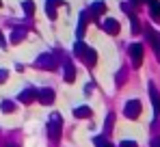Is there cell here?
<instances>
[{
  "label": "cell",
  "mask_w": 160,
  "mask_h": 147,
  "mask_svg": "<svg viewBox=\"0 0 160 147\" xmlns=\"http://www.w3.org/2000/svg\"><path fill=\"white\" fill-rule=\"evenodd\" d=\"M121 80H126V72H119V74H117V82H121Z\"/></svg>",
  "instance_id": "25"
},
{
  "label": "cell",
  "mask_w": 160,
  "mask_h": 147,
  "mask_svg": "<svg viewBox=\"0 0 160 147\" xmlns=\"http://www.w3.org/2000/svg\"><path fill=\"white\" fill-rule=\"evenodd\" d=\"M7 78H9V72H7V69H0V84H2Z\"/></svg>",
  "instance_id": "23"
},
{
  "label": "cell",
  "mask_w": 160,
  "mask_h": 147,
  "mask_svg": "<svg viewBox=\"0 0 160 147\" xmlns=\"http://www.w3.org/2000/svg\"><path fill=\"white\" fill-rule=\"evenodd\" d=\"M9 147H18V145H9Z\"/></svg>",
  "instance_id": "28"
},
{
  "label": "cell",
  "mask_w": 160,
  "mask_h": 147,
  "mask_svg": "<svg viewBox=\"0 0 160 147\" xmlns=\"http://www.w3.org/2000/svg\"><path fill=\"white\" fill-rule=\"evenodd\" d=\"M152 147H160V136H156V139L152 141Z\"/></svg>",
  "instance_id": "26"
},
{
  "label": "cell",
  "mask_w": 160,
  "mask_h": 147,
  "mask_svg": "<svg viewBox=\"0 0 160 147\" xmlns=\"http://www.w3.org/2000/svg\"><path fill=\"white\" fill-rule=\"evenodd\" d=\"M61 132H63V119L58 113H52L50 115V121H48V136L52 139L54 143L61 141Z\"/></svg>",
  "instance_id": "1"
},
{
  "label": "cell",
  "mask_w": 160,
  "mask_h": 147,
  "mask_svg": "<svg viewBox=\"0 0 160 147\" xmlns=\"http://www.w3.org/2000/svg\"><path fill=\"white\" fill-rule=\"evenodd\" d=\"M0 4H2V2H0Z\"/></svg>",
  "instance_id": "29"
},
{
  "label": "cell",
  "mask_w": 160,
  "mask_h": 147,
  "mask_svg": "<svg viewBox=\"0 0 160 147\" xmlns=\"http://www.w3.org/2000/svg\"><path fill=\"white\" fill-rule=\"evenodd\" d=\"M37 99L43 104V106H50V104H54V89H39L37 91Z\"/></svg>",
  "instance_id": "5"
},
{
  "label": "cell",
  "mask_w": 160,
  "mask_h": 147,
  "mask_svg": "<svg viewBox=\"0 0 160 147\" xmlns=\"http://www.w3.org/2000/svg\"><path fill=\"white\" fill-rule=\"evenodd\" d=\"M80 58H82L89 67H93V65L98 63V54H95V50H93V48H87V50H84V54H82Z\"/></svg>",
  "instance_id": "10"
},
{
  "label": "cell",
  "mask_w": 160,
  "mask_h": 147,
  "mask_svg": "<svg viewBox=\"0 0 160 147\" xmlns=\"http://www.w3.org/2000/svg\"><path fill=\"white\" fill-rule=\"evenodd\" d=\"M102 28L106 30L108 35H117V33H119V22L112 20V18H106V20L102 22Z\"/></svg>",
  "instance_id": "9"
},
{
  "label": "cell",
  "mask_w": 160,
  "mask_h": 147,
  "mask_svg": "<svg viewBox=\"0 0 160 147\" xmlns=\"http://www.w3.org/2000/svg\"><path fill=\"white\" fill-rule=\"evenodd\" d=\"M63 4H65V0H48L46 2V13L50 18H54L56 15V7H63Z\"/></svg>",
  "instance_id": "12"
},
{
  "label": "cell",
  "mask_w": 160,
  "mask_h": 147,
  "mask_svg": "<svg viewBox=\"0 0 160 147\" xmlns=\"http://www.w3.org/2000/svg\"><path fill=\"white\" fill-rule=\"evenodd\" d=\"M119 147H138V145H136L134 141H121V145H119Z\"/></svg>",
  "instance_id": "24"
},
{
  "label": "cell",
  "mask_w": 160,
  "mask_h": 147,
  "mask_svg": "<svg viewBox=\"0 0 160 147\" xmlns=\"http://www.w3.org/2000/svg\"><path fill=\"white\" fill-rule=\"evenodd\" d=\"M22 9H24V13L30 18V15L35 13V2H32V0H24V2H22Z\"/></svg>",
  "instance_id": "17"
},
{
  "label": "cell",
  "mask_w": 160,
  "mask_h": 147,
  "mask_svg": "<svg viewBox=\"0 0 160 147\" xmlns=\"http://www.w3.org/2000/svg\"><path fill=\"white\" fill-rule=\"evenodd\" d=\"M93 143H95V147H112L110 143H108L106 136H95V141H93Z\"/></svg>",
  "instance_id": "19"
},
{
  "label": "cell",
  "mask_w": 160,
  "mask_h": 147,
  "mask_svg": "<svg viewBox=\"0 0 160 147\" xmlns=\"http://www.w3.org/2000/svg\"><path fill=\"white\" fill-rule=\"evenodd\" d=\"M130 22H132V33L136 35V33L141 30V26H138V20H136V15H134V13H130Z\"/></svg>",
  "instance_id": "22"
},
{
  "label": "cell",
  "mask_w": 160,
  "mask_h": 147,
  "mask_svg": "<svg viewBox=\"0 0 160 147\" xmlns=\"http://www.w3.org/2000/svg\"><path fill=\"white\" fill-rule=\"evenodd\" d=\"M0 110H2V113H13V110H15V104H13L11 99H4V102L0 104Z\"/></svg>",
  "instance_id": "18"
},
{
  "label": "cell",
  "mask_w": 160,
  "mask_h": 147,
  "mask_svg": "<svg viewBox=\"0 0 160 147\" xmlns=\"http://www.w3.org/2000/svg\"><path fill=\"white\" fill-rule=\"evenodd\" d=\"M24 37H26V28H15L13 33H11V43H20V41H24Z\"/></svg>",
  "instance_id": "15"
},
{
  "label": "cell",
  "mask_w": 160,
  "mask_h": 147,
  "mask_svg": "<svg viewBox=\"0 0 160 147\" xmlns=\"http://www.w3.org/2000/svg\"><path fill=\"white\" fill-rule=\"evenodd\" d=\"M37 67H41V69H54L56 67V58H54L52 52H43L41 56H37Z\"/></svg>",
  "instance_id": "2"
},
{
  "label": "cell",
  "mask_w": 160,
  "mask_h": 147,
  "mask_svg": "<svg viewBox=\"0 0 160 147\" xmlns=\"http://www.w3.org/2000/svg\"><path fill=\"white\" fill-rule=\"evenodd\" d=\"M87 48H89V46H84L82 41H76V46H74V54H76V56H82Z\"/></svg>",
  "instance_id": "20"
},
{
  "label": "cell",
  "mask_w": 160,
  "mask_h": 147,
  "mask_svg": "<svg viewBox=\"0 0 160 147\" xmlns=\"http://www.w3.org/2000/svg\"><path fill=\"white\" fill-rule=\"evenodd\" d=\"M149 98H152V104H154V113H156V117L160 115V93L158 89L154 87V84H149Z\"/></svg>",
  "instance_id": "8"
},
{
  "label": "cell",
  "mask_w": 160,
  "mask_h": 147,
  "mask_svg": "<svg viewBox=\"0 0 160 147\" xmlns=\"http://www.w3.org/2000/svg\"><path fill=\"white\" fill-rule=\"evenodd\" d=\"M112 123H115V115H112V113H108L106 121H104V132H106L104 136H108V134H110V130H112Z\"/></svg>",
  "instance_id": "16"
},
{
  "label": "cell",
  "mask_w": 160,
  "mask_h": 147,
  "mask_svg": "<svg viewBox=\"0 0 160 147\" xmlns=\"http://www.w3.org/2000/svg\"><path fill=\"white\" fill-rule=\"evenodd\" d=\"M130 58H132L134 67H141V63H143V46L141 43H132L130 46Z\"/></svg>",
  "instance_id": "4"
},
{
  "label": "cell",
  "mask_w": 160,
  "mask_h": 147,
  "mask_svg": "<svg viewBox=\"0 0 160 147\" xmlns=\"http://www.w3.org/2000/svg\"><path fill=\"white\" fill-rule=\"evenodd\" d=\"M0 46H2V48L7 46V39H4V35H2V33H0Z\"/></svg>",
  "instance_id": "27"
},
{
  "label": "cell",
  "mask_w": 160,
  "mask_h": 147,
  "mask_svg": "<svg viewBox=\"0 0 160 147\" xmlns=\"http://www.w3.org/2000/svg\"><path fill=\"white\" fill-rule=\"evenodd\" d=\"M141 110H143V106H141L138 99H130V102L123 106V115H126L128 119H136V117L141 115Z\"/></svg>",
  "instance_id": "3"
},
{
  "label": "cell",
  "mask_w": 160,
  "mask_h": 147,
  "mask_svg": "<svg viewBox=\"0 0 160 147\" xmlns=\"http://www.w3.org/2000/svg\"><path fill=\"white\" fill-rule=\"evenodd\" d=\"M89 13H91V15H93V18L98 20L100 15H104V13H106V2H102V0L93 2V4L89 7Z\"/></svg>",
  "instance_id": "7"
},
{
  "label": "cell",
  "mask_w": 160,
  "mask_h": 147,
  "mask_svg": "<svg viewBox=\"0 0 160 147\" xmlns=\"http://www.w3.org/2000/svg\"><path fill=\"white\" fill-rule=\"evenodd\" d=\"M87 20H89V15H87V11H82V13H80L78 28H76V35H78V39H82V35H84V28H87Z\"/></svg>",
  "instance_id": "14"
},
{
  "label": "cell",
  "mask_w": 160,
  "mask_h": 147,
  "mask_svg": "<svg viewBox=\"0 0 160 147\" xmlns=\"http://www.w3.org/2000/svg\"><path fill=\"white\" fill-rule=\"evenodd\" d=\"M93 115V110L89 108V106H78V108H74V117L76 119H89Z\"/></svg>",
  "instance_id": "13"
},
{
  "label": "cell",
  "mask_w": 160,
  "mask_h": 147,
  "mask_svg": "<svg viewBox=\"0 0 160 147\" xmlns=\"http://www.w3.org/2000/svg\"><path fill=\"white\" fill-rule=\"evenodd\" d=\"M149 7H152V18H154V20H160V4L154 0Z\"/></svg>",
  "instance_id": "21"
},
{
  "label": "cell",
  "mask_w": 160,
  "mask_h": 147,
  "mask_svg": "<svg viewBox=\"0 0 160 147\" xmlns=\"http://www.w3.org/2000/svg\"><path fill=\"white\" fill-rule=\"evenodd\" d=\"M63 78H65V82H74V78H76V69H74V63H69V61H65L63 63Z\"/></svg>",
  "instance_id": "11"
},
{
  "label": "cell",
  "mask_w": 160,
  "mask_h": 147,
  "mask_svg": "<svg viewBox=\"0 0 160 147\" xmlns=\"http://www.w3.org/2000/svg\"><path fill=\"white\" fill-rule=\"evenodd\" d=\"M35 99H37V89H32V87L24 89V91L18 95V102H22V104H32Z\"/></svg>",
  "instance_id": "6"
}]
</instances>
